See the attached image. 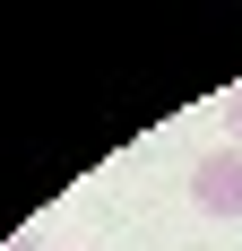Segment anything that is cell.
<instances>
[{
  "label": "cell",
  "mask_w": 242,
  "mask_h": 251,
  "mask_svg": "<svg viewBox=\"0 0 242 251\" xmlns=\"http://www.w3.org/2000/svg\"><path fill=\"white\" fill-rule=\"evenodd\" d=\"M191 200H199V217H242V148H208L199 156Z\"/></svg>",
  "instance_id": "cell-1"
},
{
  "label": "cell",
  "mask_w": 242,
  "mask_h": 251,
  "mask_svg": "<svg viewBox=\"0 0 242 251\" xmlns=\"http://www.w3.org/2000/svg\"><path fill=\"white\" fill-rule=\"evenodd\" d=\"M225 122H234V139H242V87H234V96H225Z\"/></svg>",
  "instance_id": "cell-2"
},
{
  "label": "cell",
  "mask_w": 242,
  "mask_h": 251,
  "mask_svg": "<svg viewBox=\"0 0 242 251\" xmlns=\"http://www.w3.org/2000/svg\"><path fill=\"white\" fill-rule=\"evenodd\" d=\"M9 251H44V234H18V243H9Z\"/></svg>",
  "instance_id": "cell-3"
}]
</instances>
